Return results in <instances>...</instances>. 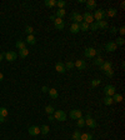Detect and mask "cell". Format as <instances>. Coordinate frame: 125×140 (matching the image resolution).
<instances>
[{"label": "cell", "mask_w": 125, "mask_h": 140, "mask_svg": "<svg viewBox=\"0 0 125 140\" xmlns=\"http://www.w3.org/2000/svg\"><path fill=\"white\" fill-rule=\"evenodd\" d=\"M93 18H94V20H96V21H101V20H104V19L106 18V13H105L104 9H98V10L94 11Z\"/></svg>", "instance_id": "cell-1"}, {"label": "cell", "mask_w": 125, "mask_h": 140, "mask_svg": "<svg viewBox=\"0 0 125 140\" xmlns=\"http://www.w3.org/2000/svg\"><path fill=\"white\" fill-rule=\"evenodd\" d=\"M53 116H54V120L65 121V120H66V113L64 111V110H55L54 114H53Z\"/></svg>", "instance_id": "cell-2"}, {"label": "cell", "mask_w": 125, "mask_h": 140, "mask_svg": "<svg viewBox=\"0 0 125 140\" xmlns=\"http://www.w3.org/2000/svg\"><path fill=\"white\" fill-rule=\"evenodd\" d=\"M85 125H88V126H89V128H91V129H95V128L98 126L96 120L91 118L90 114H88V115H86V118H85Z\"/></svg>", "instance_id": "cell-3"}, {"label": "cell", "mask_w": 125, "mask_h": 140, "mask_svg": "<svg viewBox=\"0 0 125 140\" xmlns=\"http://www.w3.org/2000/svg\"><path fill=\"white\" fill-rule=\"evenodd\" d=\"M69 116L71 119H74V120H78L79 118L83 116V111H81L80 109H73V110H70V113H69Z\"/></svg>", "instance_id": "cell-4"}, {"label": "cell", "mask_w": 125, "mask_h": 140, "mask_svg": "<svg viewBox=\"0 0 125 140\" xmlns=\"http://www.w3.org/2000/svg\"><path fill=\"white\" fill-rule=\"evenodd\" d=\"M115 93H116V88H115L114 85H106V86L104 88V94H105V96H113Z\"/></svg>", "instance_id": "cell-5"}, {"label": "cell", "mask_w": 125, "mask_h": 140, "mask_svg": "<svg viewBox=\"0 0 125 140\" xmlns=\"http://www.w3.org/2000/svg\"><path fill=\"white\" fill-rule=\"evenodd\" d=\"M16 58H18V54L15 51H8V53L4 54V59L8 60V61H15Z\"/></svg>", "instance_id": "cell-6"}, {"label": "cell", "mask_w": 125, "mask_h": 140, "mask_svg": "<svg viewBox=\"0 0 125 140\" xmlns=\"http://www.w3.org/2000/svg\"><path fill=\"white\" fill-rule=\"evenodd\" d=\"M96 54H98V50L96 49H94V48H86L85 51H84V55H85L86 58H89V59L94 58Z\"/></svg>", "instance_id": "cell-7"}, {"label": "cell", "mask_w": 125, "mask_h": 140, "mask_svg": "<svg viewBox=\"0 0 125 140\" xmlns=\"http://www.w3.org/2000/svg\"><path fill=\"white\" fill-rule=\"evenodd\" d=\"M83 21L86 23V24H89L90 25L91 23H94V18H93V14L89 13V11H86L85 14L83 15Z\"/></svg>", "instance_id": "cell-8"}, {"label": "cell", "mask_w": 125, "mask_h": 140, "mask_svg": "<svg viewBox=\"0 0 125 140\" xmlns=\"http://www.w3.org/2000/svg\"><path fill=\"white\" fill-rule=\"evenodd\" d=\"M54 26H55V29H58V30H62V29L65 28V23H64L62 19L56 18V19L54 20Z\"/></svg>", "instance_id": "cell-9"}, {"label": "cell", "mask_w": 125, "mask_h": 140, "mask_svg": "<svg viewBox=\"0 0 125 140\" xmlns=\"http://www.w3.org/2000/svg\"><path fill=\"white\" fill-rule=\"evenodd\" d=\"M71 20H73V23L80 24V23H83V15L79 14V13H76V11H74V13L71 14Z\"/></svg>", "instance_id": "cell-10"}, {"label": "cell", "mask_w": 125, "mask_h": 140, "mask_svg": "<svg viewBox=\"0 0 125 140\" xmlns=\"http://www.w3.org/2000/svg\"><path fill=\"white\" fill-rule=\"evenodd\" d=\"M28 133H29V135H31V136H36V135L40 134V128L33 125V126H30L28 129Z\"/></svg>", "instance_id": "cell-11"}, {"label": "cell", "mask_w": 125, "mask_h": 140, "mask_svg": "<svg viewBox=\"0 0 125 140\" xmlns=\"http://www.w3.org/2000/svg\"><path fill=\"white\" fill-rule=\"evenodd\" d=\"M85 4H86V10H96V1L88 0V1H85Z\"/></svg>", "instance_id": "cell-12"}, {"label": "cell", "mask_w": 125, "mask_h": 140, "mask_svg": "<svg viewBox=\"0 0 125 140\" xmlns=\"http://www.w3.org/2000/svg\"><path fill=\"white\" fill-rule=\"evenodd\" d=\"M74 66L78 68V70H84L86 68V63H85V60H76V61L74 63Z\"/></svg>", "instance_id": "cell-13"}, {"label": "cell", "mask_w": 125, "mask_h": 140, "mask_svg": "<svg viewBox=\"0 0 125 140\" xmlns=\"http://www.w3.org/2000/svg\"><path fill=\"white\" fill-rule=\"evenodd\" d=\"M105 49H106V51H109V53H113V51H115L118 49V46L115 45L114 41H109L108 44L105 45Z\"/></svg>", "instance_id": "cell-14"}, {"label": "cell", "mask_w": 125, "mask_h": 140, "mask_svg": "<svg viewBox=\"0 0 125 140\" xmlns=\"http://www.w3.org/2000/svg\"><path fill=\"white\" fill-rule=\"evenodd\" d=\"M55 70H56L59 74H64L65 71H66L65 65H64L62 63H56V64H55Z\"/></svg>", "instance_id": "cell-15"}, {"label": "cell", "mask_w": 125, "mask_h": 140, "mask_svg": "<svg viewBox=\"0 0 125 140\" xmlns=\"http://www.w3.org/2000/svg\"><path fill=\"white\" fill-rule=\"evenodd\" d=\"M100 69H101L103 71H106V70H110V69H113V64L110 61H104L100 65Z\"/></svg>", "instance_id": "cell-16"}, {"label": "cell", "mask_w": 125, "mask_h": 140, "mask_svg": "<svg viewBox=\"0 0 125 140\" xmlns=\"http://www.w3.org/2000/svg\"><path fill=\"white\" fill-rule=\"evenodd\" d=\"M80 31V24H76V23H73L71 26H70V33L71 34H78Z\"/></svg>", "instance_id": "cell-17"}, {"label": "cell", "mask_w": 125, "mask_h": 140, "mask_svg": "<svg viewBox=\"0 0 125 140\" xmlns=\"http://www.w3.org/2000/svg\"><path fill=\"white\" fill-rule=\"evenodd\" d=\"M26 44H30V45H35L36 44V38H35L34 35L31 34V35H28L26 36V40H24Z\"/></svg>", "instance_id": "cell-18"}, {"label": "cell", "mask_w": 125, "mask_h": 140, "mask_svg": "<svg viewBox=\"0 0 125 140\" xmlns=\"http://www.w3.org/2000/svg\"><path fill=\"white\" fill-rule=\"evenodd\" d=\"M105 13H106V16L114 18V16H116V14H118V9H115V8H110V9H108V11H105Z\"/></svg>", "instance_id": "cell-19"}, {"label": "cell", "mask_w": 125, "mask_h": 140, "mask_svg": "<svg viewBox=\"0 0 125 140\" xmlns=\"http://www.w3.org/2000/svg\"><path fill=\"white\" fill-rule=\"evenodd\" d=\"M15 46H16L18 50H21V49H25V48H26V43H25L24 40H18L16 43H15Z\"/></svg>", "instance_id": "cell-20"}, {"label": "cell", "mask_w": 125, "mask_h": 140, "mask_svg": "<svg viewBox=\"0 0 125 140\" xmlns=\"http://www.w3.org/2000/svg\"><path fill=\"white\" fill-rule=\"evenodd\" d=\"M65 15H66V11H65V9H58V10L55 11V18L62 19Z\"/></svg>", "instance_id": "cell-21"}, {"label": "cell", "mask_w": 125, "mask_h": 140, "mask_svg": "<svg viewBox=\"0 0 125 140\" xmlns=\"http://www.w3.org/2000/svg\"><path fill=\"white\" fill-rule=\"evenodd\" d=\"M98 23V28L99 29H103V30H105V29L109 28V24L106 20H101V21H96Z\"/></svg>", "instance_id": "cell-22"}, {"label": "cell", "mask_w": 125, "mask_h": 140, "mask_svg": "<svg viewBox=\"0 0 125 140\" xmlns=\"http://www.w3.org/2000/svg\"><path fill=\"white\" fill-rule=\"evenodd\" d=\"M49 95H50L51 99H58V96H59V93H58L56 89H54V88H51V89H49Z\"/></svg>", "instance_id": "cell-23"}, {"label": "cell", "mask_w": 125, "mask_h": 140, "mask_svg": "<svg viewBox=\"0 0 125 140\" xmlns=\"http://www.w3.org/2000/svg\"><path fill=\"white\" fill-rule=\"evenodd\" d=\"M44 4L48 8H54V6H56V0H45Z\"/></svg>", "instance_id": "cell-24"}, {"label": "cell", "mask_w": 125, "mask_h": 140, "mask_svg": "<svg viewBox=\"0 0 125 140\" xmlns=\"http://www.w3.org/2000/svg\"><path fill=\"white\" fill-rule=\"evenodd\" d=\"M111 98H113V103H120V101L123 100V95L121 94H116V93Z\"/></svg>", "instance_id": "cell-25"}, {"label": "cell", "mask_w": 125, "mask_h": 140, "mask_svg": "<svg viewBox=\"0 0 125 140\" xmlns=\"http://www.w3.org/2000/svg\"><path fill=\"white\" fill-rule=\"evenodd\" d=\"M80 140H93V135L89 133H84L80 135Z\"/></svg>", "instance_id": "cell-26"}, {"label": "cell", "mask_w": 125, "mask_h": 140, "mask_svg": "<svg viewBox=\"0 0 125 140\" xmlns=\"http://www.w3.org/2000/svg\"><path fill=\"white\" fill-rule=\"evenodd\" d=\"M29 55V50L28 49H26V48H25V49H21V50H19V56H20V58H26V56Z\"/></svg>", "instance_id": "cell-27"}, {"label": "cell", "mask_w": 125, "mask_h": 140, "mask_svg": "<svg viewBox=\"0 0 125 140\" xmlns=\"http://www.w3.org/2000/svg\"><path fill=\"white\" fill-rule=\"evenodd\" d=\"M76 125L79 126V128H83V126H85V118H79L76 120Z\"/></svg>", "instance_id": "cell-28"}, {"label": "cell", "mask_w": 125, "mask_h": 140, "mask_svg": "<svg viewBox=\"0 0 125 140\" xmlns=\"http://www.w3.org/2000/svg\"><path fill=\"white\" fill-rule=\"evenodd\" d=\"M54 111H55V108L53 107V105H48V107H45V113L46 114L51 115V114H54Z\"/></svg>", "instance_id": "cell-29"}, {"label": "cell", "mask_w": 125, "mask_h": 140, "mask_svg": "<svg viewBox=\"0 0 125 140\" xmlns=\"http://www.w3.org/2000/svg\"><path fill=\"white\" fill-rule=\"evenodd\" d=\"M89 30V24L86 23H80V31H88Z\"/></svg>", "instance_id": "cell-30"}, {"label": "cell", "mask_w": 125, "mask_h": 140, "mask_svg": "<svg viewBox=\"0 0 125 140\" xmlns=\"http://www.w3.org/2000/svg\"><path fill=\"white\" fill-rule=\"evenodd\" d=\"M80 135H81V133H80L79 130H75L74 133H73V135H71V139L73 140H80Z\"/></svg>", "instance_id": "cell-31"}, {"label": "cell", "mask_w": 125, "mask_h": 140, "mask_svg": "<svg viewBox=\"0 0 125 140\" xmlns=\"http://www.w3.org/2000/svg\"><path fill=\"white\" fill-rule=\"evenodd\" d=\"M49 131H50V129H49V126H48V125H43V126L40 128V133H41V134L46 135Z\"/></svg>", "instance_id": "cell-32"}, {"label": "cell", "mask_w": 125, "mask_h": 140, "mask_svg": "<svg viewBox=\"0 0 125 140\" xmlns=\"http://www.w3.org/2000/svg\"><path fill=\"white\" fill-rule=\"evenodd\" d=\"M104 104L105 105H111L113 104V98L111 96H105L104 98Z\"/></svg>", "instance_id": "cell-33"}, {"label": "cell", "mask_w": 125, "mask_h": 140, "mask_svg": "<svg viewBox=\"0 0 125 140\" xmlns=\"http://www.w3.org/2000/svg\"><path fill=\"white\" fill-rule=\"evenodd\" d=\"M0 116H3V118H6L8 116V109L6 108H0Z\"/></svg>", "instance_id": "cell-34"}, {"label": "cell", "mask_w": 125, "mask_h": 140, "mask_svg": "<svg viewBox=\"0 0 125 140\" xmlns=\"http://www.w3.org/2000/svg\"><path fill=\"white\" fill-rule=\"evenodd\" d=\"M98 23L96 21H94V23H91L90 25H89V30H91V31H96L98 30Z\"/></svg>", "instance_id": "cell-35"}, {"label": "cell", "mask_w": 125, "mask_h": 140, "mask_svg": "<svg viewBox=\"0 0 125 140\" xmlns=\"http://www.w3.org/2000/svg\"><path fill=\"white\" fill-rule=\"evenodd\" d=\"M100 83H101V80H99V79H93V80H91V86H93V88H96L98 85H100Z\"/></svg>", "instance_id": "cell-36"}, {"label": "cell", "mask_w": 125, "mask_h": 140, "mask_svg": "<svg viewBox=\"0 0 125 140\" xmlns=\"http://www.w3.org/2000/svg\"><path fill=\"white\" fill-rule=\"evenodd\" d=\"M114 43H115V45H116V46H119V45H124V38H123V36H120V38H118V39H116V41H114Z\"/></svg>", "instance_id": "cell-37"}, {"label": "cell", "mask_w": 125, "mask_h": 140, "mask_svg": "<svg viewBox=\"0 0 125 140\" xmlns=\"http://www.w3.org/2000/svg\"><path fill=\"white\" fill-rule=\"evenodd\" d=\"M66 5V3L65 1H62V0H59V1H56V6L59 8V9H64V6Z\"/></svg>", "instance_id": "cell-38"}, {"label": "cell", "mask_w": 125, "mask_h": 140, "mask_svg": "<svg viewBox=\"0 0 125 140\" xmlns=\"http://www.w3.org/2000/svg\"><path fill=\"white\" fill-rule=\"evenodd\" d=\"M103 63H104V60H103V59L100 58V56H98L96 59L94 60V64H95V65H98V66H100V65H101Z\"/></svg>", "instance_id": "cell-39"}, {"label": "cell", "mask_w": 125, "mask_h": 140, "mask_svg": "<svg viewBox=\"0 0 125 140\" xmlns=\"http://www.w3.org/2000/svg\"><path fill=\"white\" fill-rule=\"evenodd\" d=\"M64 65H65V69L70 70V69H73V68H74V63L73 61H66V64H64Z\"/></svg>", "instance_id": "cell-40"}, {"label": "cell", "mask_w": 125, "mask_h": 140, "mask_svg": "<svg viewBox=\"0 0 125 140\" xmlns=\"http://www.w3.org/2000/svg\"><path fill=\"white\" fill-rule=\"evenodd\" d=\"M104 74L106 75V76H109V78H111L114 75V70L113 69H110V70H106V71H104Z\"/></svg>", "instance_id": "cell-41"}, {"label": "cell", "mask_w": 125, "mask_h": 140, "mask_svg": "<svg viewBox=\"0 0 125 140\" xmlns=\"http://www.w3.org/2000/svg\"><path fill=\"white\" fill-rule=\"evenodd\" d=\"M33 31H34V29L31 28V26H26V28H25V33L28 34V35H31Z\"/></svg>", "instance_id": "cell-42"}, {"label": "cell", "mask_w": 125, "mask_h": 140, "mask_svg": "<svg viewBox=\"0 0 125 140\" xmlns=\"http://www.w3.org/2000/svg\"><path fill=\"white\" fill-rule=\"evenodd\" d=\"M110 33H111V34H116V33H118V29L115 28V26L110 28Z\"/></svg>", "instance_id": "cell-43"}, {"label": "cell", "mask_w": 125, "mask_h": 140, "mask_svg": "<svg viewBox=\"0 0 125 140\" xmlns=\"http://www.w3.org/2000/svg\"><path fill=\"white\" fill-rule=\"evenodd\" d=\"M119 33L121 34V35H124V34H125V28H124V26H121V28L119 29Z\"/></svg>", "instance_id": "cell-44"}, {"label": "cell", "mask_w": 125, "mask_h": 140, "mask_svg": "<svg viewBox=\"0 0 125 140\" xmlns=\"http://www.w3.org/2000/svg\"><path fill=\"white\" fill-rule=\"evenodd\" d=\"M41 91H43V93H48V91H49V88H48V86H43V88H41Z\"/></svg>", "instance_id": "cell-45"}, {"label": "cell", "mask_w": 125, "mask_h": 140, "mask_svg": "<svg viewBox=\"0 0 125 140\" xmlns=\"http://www.w3.org/2000/svg\"><path fill=\"white\" fill-rule=\"evenodd\" d=\"M6 121V118H3V116H0V123H5Z\"/></svg>", "instance_id": "cell-46"}, {"label": "cell", "mask_w": 125, "mask_h": 140, "mask_svg": "<svg viewBox=\"0 0 125 140\" xmlns=\"http://www.w3.org/2000/svg\"><path fill=\"white\" fill-rule=\"evenodd\" d=\"M3 60H4V54L0 53V61H3Z\"/></svg>", "instance_id": "cell-47"}, {"label": "cell", "mask_w": 125, "mask_h": 140, "mask_svg": "<svg viewBox=\"0 0 125 140\" xmlns=\"http://www.w3.org/2000/svg\"><path fill=\"white\" fill-rule=\"evenodd\" d=\"M49 19H50V20H53V21H54V20H55V19H56V18H55V15H50V16H49Z\"/></svg>", "instance_id": "cell-48"}, {"label": "cell", "mask_w": 125, "mask_h": 140, "mask_svg": "<svg viewBox=\"0 0 125 140\" xmlns=\"http://www.w3.org/2000/svg\"><path fill=\"white\" fill-rule=\"evenodd\" d=\"M49 120H50V121H54V116H53V115H50V116H49Z\"/></svg>", "instance_id": "cell-49"}, {"label": "cell", "mask_w": 125, "mask_h": 140, "mask_svg": "<svg viewBox=\"0 0 125 140\" xmlns=\"http://www.w3.org/2000/svg\"><path fill=\"white\" fill-rule=\"evenodd\" d=\"M3 79H4V75H3V74L0 73V81H3Z\"/></svg>", "instance_id": "cell-50"}]
</instances>
